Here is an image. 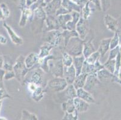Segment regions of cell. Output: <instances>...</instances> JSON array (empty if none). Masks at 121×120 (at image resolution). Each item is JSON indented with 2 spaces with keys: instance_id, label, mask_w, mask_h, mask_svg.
I'll return each instance as SVG.
<instances>
[{
  "instance_id": "obj_17",
  "label": "cell",
  "mask_w": 121,
  "mask_h": 120,
  "mask_svg": "<svg viewBox=\"0 0 121 120\" xmlns=\"http://www.w3.org/2000/svg\"><path fill=\"white\" fill-rule=\"evenodd\" d=\"M33 15L32 10L30 8H25L22 9V14L21 20L19 23V26H24L27 23V20L30 19V17H31Z\"/></svg>"
},
{
  "instance_id": "obj_13",
  "label": "cell",
  "mask_w": 121,
  "mask_h": 120,
  "mask_svg": "<svg viewBox=\"0 0 121 120\" xmlns=\"http://www.w3.org/2000/svg\"><path fill=\"white\" fill-rule=\"evenodd\" d=\"M77 95L79 98H81L82 100L87 101L88 102H90V103L95 102L94 99L92 97V95H91V94L89 92H88L87 91L85 90L82 88L77 90Z\"/></svg>"
},
{
  "instance_id": "obj_20",
  "label": "cell",
  "mask_w": 121,
  "mask_h": 120,
  "mask_svg": "<svg viewBox=\"0 0 121 120\" xmlns=\"http://www.w3.org/2000/svg\"><path fill=\"white\" fill-rule=\"evenodd\" d=\"M105 23L107 27L112 31H114L116 29V26H117V21L108 15H107L105 16Z\"/></svg>"
},
{
  "instance_id": "obj_25",
  "label": "cell",
  "mask_w": 121,
  "mask_h": 120,
  "mask_svg": "<svg viewBox=\"0 0 121 120\" xmlns=\"http://www.w3.org/2000/svg\"><path fill=\"white\" fill-rule=\"evenodd\" d=\"M32 94L34 99H35L36 100H39L43 97V89L41 87L39 86L34 92H32Z\"/></svg>"
},
{
  "instance_id": "obj_22",
  "label": "cell",
  "mask_w": 121,
  "mask_h": 120,
  "mask_svg": "<svg viewBox=\"0 0 121 120\" xmlns=\"http://www.w3.org/2000/svg\"><path fill=\"white\" fill-rule=\"evenodd\" d=\"M100 56H101V55H100V53L98 51L95 52L93 54H92L91 55L89 56L87 58H86L85 61L89 64H95L96 63V61H98Z\"/></svg>"
},
{
  "instance_id": "obj_11",
  "label": "cell",
  "mask_w": 121,
  "mask_h": 120,
  "mask_svg": "<svg viewBox=\"0 0 121 120\" xmlns=\"http://www.w3.org/2000/svg\"><path fill=\"white\" fill-rule=\"evenodd\" d=\"M88 75V73H81L76 76L74 82H73V85L76 90L84 87Z\"/></svg>"
},
{
  "instance_id": "obj_28",
  "label": "cell",
  "mask_w": 121,
  "mask_h": 120,
  "mask_svg": "<svg viewBox=\"0 0 121 120\" xmlns=\"http://www.w3.org/2000/svg\"><path fill=\"white\" fill-rule=\"evenodd\" d=\"M114 61H112V59H111V60H108L107 62L104 64V67H105L106 68V69H107L110 71H111L112 73H113L114 67Z\"/></svg>"
},
{
  "instance_id": "obj_5",
  "label": "cell",
  "mask_w": 121,
  "mask_h": 120,
  "mask_svg": "<svg viewBox=\"0 0 121 120\" xmlns=\"http://www.w3.org/2000/svg\"><path fill=\"white\" fill-rule=\"evenodd\" d=\"M76 29L78 34L80 38H81V40H84L89 31V24L87 20L84 19L82 17L80 19L76 25Z\"/></svg>"
},
{
  "instance_id": "obj_26",
  "label": "cell",
  "mask_w": 121,
  "mask_h": 120,
  "mask_svg": "<svg viewBox=\"0 0 121 120\" xmlns=\"http://www.w3.org/2000/svg\"><path fill=\"white\" fill-rule=\"evenodd\" d=\"M90 2H88V3H86L85 5V6L82 8V18L84 19L87 20L89 17L90 16V15L91 13V10L89 8V4H90Z\"/></svg>"
},
{
  "instance_id": "obj_18",
  "label": "cell",
  "mask_w": 121,
  "mask_h": 120,
  "mask_svg": "<svg viewBox=\"0 0 121 120\" xmlns=\"http://www.w3.org/2000/svg\"><path fill=\"white\" fill-rule=\"evenodd\" d=\"M53 48L54 46L48 43H46L43 44L40 47V54L39 55V58H45V57H47L48 56H49L51 50Z\"/></svg>"
},
{
  "instance_id": "obj_30",
  "label": "cell",
  "mask_w": 121,
  "mask_h": 120,
  "mask_svg": "<svg viewBox=\"0 0 121 120\" xmlns=\"http://www.w3.org/2000/svg\"><path fill=\"white\" fill-rule=\"evenodd\" d=\"M7 39L6 38L4 37L3 36H1V35L0 34V43L1 44H5L7 43Z\"/></svg>"
},
{
  "instance_id": "obj_1",
  "label": "cell",
  "mask_w": 121,
  "mask_h": 120,
  "mask_svg": "<svg viewBox=\"0 0 121 120\" xmlns=\"http://www.w3.org/2000/svg\"><path fill=\"white\" fill-rule=\"evenodd\" d=\"M83 43L81 38L77 37H72L69 40L66 47V52L73 57H79L82 55Z\"/></svg>"
},
{
  "instance_id": "obj_9",
  "label": "cell",
  "mask_w": 121,
  "mask_h": 120,
  "mask_svg": "<svg viewBox=\"0 0 121 120\" xmlns=\"http://www.w3.org/2000/svg\"><path fill=\"white\" fill-rule=\"evenodd\" d=\"M39 57V55H37L36 53H31L25 58V64L27 69H30L38 63Z\"/></svg>"
},
{
  "instance_id": "obj_4",
  "label": "cell",
  "mask_w": 121,
  "mask_h": 120,
  "mask_svg": "<svg viewBox=\"0 0 121 120\" xmlns=\"http://www.w3.org/2000/svg\"><path fill=\"white\" fill-rule=\"evenodd\" d=\"M48 67L52 74L56 77L62 78L63 77V69L64 66L61 59H58L57 61H48Z\"/></svg>"
},
{
  "instance_id": "obj_10",
  "label": "cell",
  "mask_w": 121,
  "mask_h": 120,
  "mask_svg": "<svg viewBox=\"0 0 121 120\" xmlns=\"http://www.w3.org/2000/svg\"><path fill=\"white\" fill-rule=\"evenodd\" d=\"M85 57L81 55L79 57H73V65L76 70V75L78 76L81 73L82 65L85 61Z\"/></svg>"
},
{
  "instance_id": "obj_12",
  "label": "cell",
  "mask_w": 121,
  "mask_h": 120,
  "mask_svg": "<svg viewBox=\"0 0 121 120\" xmlns=\"http://www.w3.org/2000/svg\"><path fill=\"white\" fill-rule=\"evenodd\" d=\"M61 3V0H53L50 3H48L45 8L46 13L50 15L56 13V12H57L56 10H59Z\"/></svg>"
},
{
  "instance_id": "obj_19",
  "label": "cell",
  "mask_w": 121,
  "mask_h": 120,
  "mask_svg": "<svg viewBox=\"0 0 121 120\" xmlns=\"http://www.w3.org/2000/svg\"><path fill=\"white\" fill-rule=\"evenodd\" d=\"M111 38H107V39H104L101 41L100 44L98 52L100 53L101 56H104L105 54V53L107 52L110 47V41Z\"/></svg>"
},
{
  "instance_id": "obj_2",
  "label": "cell",
  "mask_w": 121,
  "mask_h": 120,
  "mask_svg": "<svg viewBox=\"0 0 121 120\" xmlns=\"http://www.w3.org/2000/svg\"><path fill=\"white\" fill-rule=\"evenodd\" d=\"M13 69L16 78L19 82L22 83L23 81H24V77L29 70L25 66V58L23 56L21 55L18 57Z\"/></svg>"
},
{
  "instance_id": "obj_6",
  "label": "cell",
  "mask_w": 121,
  "mask_h": 120,
  "mask_svg": "<svg viewBox=\"0 0 121 120\" xmlns=\"http://www.w3.org/2000/svg\"><path fill=\"white\" fill-rule=\"evenodd\" d=\"M43 70L41 68L33 69V71H31V75L30 76V79L27 81H28V83L33 82L40 86L43 82Z\"/></svg>"
},
{
  "instance_id": "obj_16",
  "label": "cell",
  "mask_w": 121,
  "mask_h": 120,
  "mask_svg": "<svg viewBox=\"0 0 121 120\" xmlns=\"http://www.w3.org/2000/svg\"><path fill=\"white\" fill-rule=\"evenodd\" d=\"M92 40H90L87 42L85 43L83 45V50H82V55L87 58L89 56L91 55L92 54L95 52V48L92 43Z\"/></svg>"
},
{
  "instance_id": "obj_24",
  "label": "cell",
  "mask_w": 121,
  "mask_h": 120,
  "mask_svg": "<svg viewBox=\"0 0 121 120\" xmlns=\"http://www.w3.org/2000/svg\"><path fill=\"white\" fill-rule=\"evenodd\" d=\"M62 61L64 66L70 67L73 64V58L67 52H64L63 54Z\"/></svg>"
},
{
  "instance_id": "obj_3",
  "label": "cell",
  "mask_w": 121,
  "mask_h": 120,
  "mask_svg": "<svg viewBox=\"0 0 121 120\" xmlns=\"http://www.w3.org/2000/svg\"><path fill=\"white\" fill-rule=\"evenodd\" d=\"M48 86L50 90L56 92H60L64 90L68 87V82L64 78L56 77L49 81Z\"/></svg>"
},
{
  "instance_id": "obj_27",
  "label": "cell",
  "mask_w": 121,
  "mask_h": 120,
  "mask_svg": "<svg viewBox=\"0 0 121 120\" xmlns=\"http://www.w3.org/2000/svg\"><path fill=\"white\" fill-rule=\"evenodd\" d=\"M101 5L103 8V10L104 12L107 10L110 7V0H101Z\"/></svg>"
},
{
  "instance_id": "obj_14",
  "label": "cell",
  "mask_w": 121,
  "mask_h": 120,
  "mask_svg": "<svg viewBox=\"0 0 121 120\" xmlns=\"http://www.w3.org/2000/svg\"><path fill=\"white\" fill-rule=\"evenodd\" d=\"M4 27L6 28V29L8 31V33L10 35V37L12 39V41L15 44L17 45H21L23 44V40L21 37H18V36L16 34V33L14 32V31L9 26L6 24H4Z\"/></svg>"
},
{
  "instance_id": "obj_23",
  "label": "cell",
  "mask_w": 121,
  "mask_h": 120,
  "mask_svg": "<svg viewBox=\"0 0 121 120\" xmlns=\"http://www.w3.org/2000/svg\"><path fill=\"white\" fill-rule=\"evenodd\" d=\"M9 15L10 11L7 5L4 3L0 4V19H5L9 16Z\"/></svg>"
},
{
  "instance_id": "obj_29",
  "label": "cell",
  "mask_w": 121,
  "mask_h": 120,
  "mask_svg": "<svg viewBox=\"0 0 121 120\" xmlns=\"http://www.w3.org/2000/svg\"><path fill=\"white\" fill-rule=\"evenodd\" d=\"M89 1H92V3H93L94 4H95L96 6L98 8L99 10H101V5H100V1L99 0H89Z\"/></svg>"
},
{
  "instance_id": "obj_21",
  "label": "cell",
  "mask_w": 121,
  "mask_h": 120,
  "mask_svg": "<svg viewBox=\"0 0 121 120\" xmlns=\"http://www.w3.org/2000/svg\"><path fill=\"white\" fill-rule=\"evenodd\" d=\"M72 17L70 15H61L58 16V21L61 28L66 29V24L68 21H70Z\"/></svg>"
},
{
  "instance_id": "obj_15",
  "label": "cell",
  "mask_w": 121,
  "mask_h": 120,
  "mask_svg": "<svg viewBox=\"0 0 121 120\" xmlns=\"http://www.w3.org/2000/svg\"><path fill=\"white\" fill-rule=\"evenodd\" d=\"M46 23L47 24V31H53L59 29L60 24H59L58 20H56L52 16H48L46 19Z\"/></svg>"
},
{
  "instance_id": "obj_31",
  "label": "cell",
  "mask_w": 121,
  "mask_h": 120,
  "mask_svg": "<svg viewBox=\"0 0 121 120\" xmlns=\"http://www.w3.org/2000/svg\"><path fill=\"white\" fill-rule=\"evenodd\" d=\"M36 1H37V0H27L26 1V5H27V6L29 7L35 3H36Z\"/></svg>"
},
{
  "instance_id": "obj_7",
  "label": "cell",
  "mask_w": 121,
  "mask_h": 120,
  "mask_svg": "<svg viewBox=\"0 0 121 120\" xmlns=\"http://www.w3.org/2000/svg\"><path fill=\"white\" fill-rule=\"evenodd\" d=\"M76 76V70L73 64L70 67L64 66L63 76L65 77V79H66L69 85L72 84L75 79Z\"/></svg>"
},
{
  "instance_id": "obj_8",
  "label": "cell",
  "mask_w": 121,
  "mask_h": 120,
  "mask_svg": "<svg viewBox=\"0 0 121 120\" xmlns=\"http://www.w3.org/2000/svg\"><path fill=\"white\" fill-rule=\"evenodd\" d=\"M99 83V79L97 78V74L96 73H90L87 76L83 88L86 91H89L92 90L95 86Z\"/></svg>"
}]
</instances>
